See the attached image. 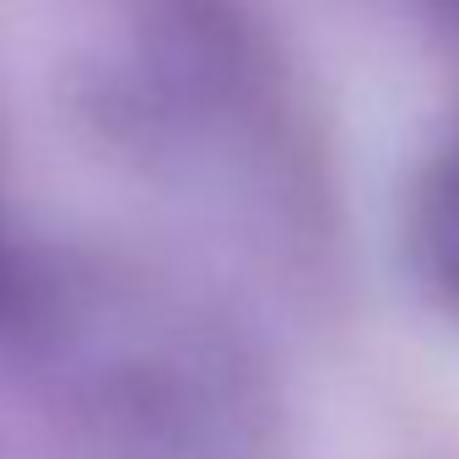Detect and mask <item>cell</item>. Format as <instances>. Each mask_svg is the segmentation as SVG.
Here are the masks:
<instances>
[{
    "label": "cell",
    "instance_id": "obj_1",
    "mask_svg": "<svg viewBox=\"0 0 459 459\" xmlns=\"http://www.w3.org/2000/svg\"><path fill=\"white\" fill-rule=\"evenodd\" d=\"M6 341L82 459H287V411L255 341L146 255L33 249Z\"/></svg>",
    "mask_w": 459,
    "mask_h": 459
},
{
    "label": "cell",
    "instance_id": "obj_2",
    "mask_svg": "<svg viewBox=\"0 0 459 459\" xmlns=\"http://www.w3.org/2000/svg\"><path fill=\"white\" fill-rule=\"evenodd\" d=\"M92 108L108 141L152 173L227 200L281 238H314L319 152L249 0H125V39Z\"/></svg>",
    "mask_w": 459,
    "mask_h": 459
},
{
    "label": "cell",
    "instance_id": "obj_3",
    "mask_svg": "<svg viewBox=\"0 0 459 459\" xmlns=\"http://www.w3.org/2000/svg\"><path fill=\"white\" fill-rule=\"evenodd\" d=\"M411 255L432 298L459 314V130L427 162L411 200Z\"/></svg>",
    "mask_w": 459,
    "mask_h": 459
},
{
    "label": "cell",
    "instance_id": "obj_4",
    "mask_svg": "<svg viewBox=\"0 0 459 459\" xmlns=\"http://www.w3.org/2000/svg\"><path fill=\"white\" fill-rule=\"evenodd\" d=\"M28 260H33V249L17 244L12 221H6V205H0V341H6V330H12V319H17L22 281H28Z\"/></svg>",
    "mask_w": 459,
    "mask_h": 459
}]
</instances>
